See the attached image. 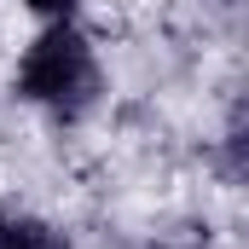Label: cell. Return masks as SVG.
Here are the masks:
<instances>
[{
  "label": "cell",
  "mask_w": 249,
  "mask_h": 249,
  "mask_svg": "<svg viewBox=\"0 0 249 249\" xmlns=\"http://www.w3.org/2000/svg\"><path fill=\"white\" fill-rule=\"evenodd\" d=\"M18 93L29 105H47L58 116H75L99 99V64L75 23H47L18 64Z\"/></svg>",
  "instance_id": "obj_1"
},
{
  "label": "cell",
  "mask_w": 249,
  "mask_h": 249,
  "mask_svg": "<svg viewBox=\"0 0 249 249\" xmlns=\"http://www.w3.org/2000/svg\"><path fill=\"white\" fill-rule=\"evenodd\" d=\"M0 249H70V238L35 214H0Z\"/></svg>",
  "instance_id": "obj_2"
},
{
  "label": "cell",
  "mask_w": 249,
  "mask_h": 249,
  "mask_svg": "<svg viewBox=\"0 0 249 249\" xmlns=\"http://www.w3.org/2000/svg\"><path fill=\"white\" fill-rule=\"evenodd\" d=\"M226 162L249 174V93L232 105V116H226Z\"/></svg>",
  "instance_id": "obj_3"
},
{
  "label": "cell",
  "mask_w": 249,
  "mask_h": 249,
  "mask_svg": "<svg viewBox=\"0 0 249 249\" xmlns=\"http://www.w3.org/2000/svg\"><path fill=\"white\" fill-rule=\"evenodd\" d=\"M23 6H29V12H35V18H47V23H70V18H75V6H81V0H23Z\"/></svg>",
  "instance_id": "obj_4"
}]
</instances>
